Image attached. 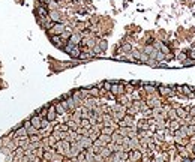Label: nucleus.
Listing matches in <instances>:
<instances>
[{
  "mask_svg": "<svg viewBox=\"0 0 195 162\" xmlns=\"http://www.w3.org/2000/svg\"><path fill=\"white\" fill-rule=\"evenodd\" d=\"M38 2H41V3H48L50 0H38Z\"/></svg>",
  "mask_w": 195,
  "mask_h": 162,
  "instance_id": "f704fd0d",
  "label": "nucleus"
},
{
  "mask_svg": "<svg viewBox=\"0 0 195 162\" xmlns=\"http://www.w3.org/2000/svg\"><path fill=\"white\" fill-rule=\"evenodd\" d=\"M180 92H183V93L188 95V96H192V95H194V93H191V87H188V86H183Z\"/></svg>",
  "mask_w": 195,
  "mask_h": 162,
  "instance_id": "4be33fe9",
  "label": "nucleus"
},
{
  "mask_svg": "<svg viewBox=\"0 0 195 162\" xmlns=\"http://www.w3.org/2000/svg\"><path fill=\"white\" fill-rule=\"evenodd\" d=\"M189 56H191V57H192V59L195 60V50H192V51H191V54H189Z\"/></svg>",
  "mask_w": 195,
  "mask_h": 162,
  "instance_id": "72a5a7b5",
  "label": "nucleus"
},
{
  "mask_svg": "<svg viewBox=\"0 0 195 162\" xmlns=\"http://www.w3.org/2000/svg\"><path fill=\"white\" fill-rule=\"evenodd\" d=\"M51 42L54 44L56 47H59V48H63V45H62V38H60V35H51Z\"/></svg>",
  "mask_w": 195,
  "mask_h": 162,
  "instance_id": "6e6552de",
  "label": "nucleus"
},
{
  "mask_svg": "<svg viewBox=\"0 0 195 162\" xmlns=\"http://www.w3.org/2000/svg\"><path fill=\"white\" fill-rule=\"evenodd\" d=\"M80 126L86 128V129H90L92 128V123H90V120H89V119H81L80 120Z\"/></svg>",
  "mask_w": 195,
  "mask_h": 162,
  "instance_id": "2eb2a0df",
  "label": "nucleus"
},
{
  "mask_svg": "<svg viewBox=\"0 0 195 162\" xmlns=\"http://www.w3.org/2000/svg\"><path fill=\"white\" fill-rule=\"evenodd\" d=\"M102 87L105 89V92H110V89H111V83L105 81V83H102Z\"/></svg>",
  "mask_w": 195,
  "mask_h": 162,
  "instance_id": "5701e85b",
  "label": "nucleus"
},
{
  "mask_svg": "<svg viewBox=\"0 0 195 162\" xmlns=\"http://www.w3.org/2000/svg\"><path fill=\"white\" fill-rule=\"evenodd\" d=\"M60 131H65V132H68V131H69V126H68V125H60Z\"/></svg>",
  "mask_w": 195,
  "mask_h": 162,
  "instance_id": "2f4dec72",
  "label": "nucleus"
},
{
  "mask_svg": "<svg viewBox=\"0 0 195 162\" xmlns=\"http://www.w3.org/2000/svg\"><path fill=\"white\" fill-rule=\"evenodd\" d=\"M113 126H110V125H105V128H102V131H101V132L102 134H107V135H111L113 134Z\"/></svg>",
  "mask_w": 195,
  "mask_h": 162,
  "instance_id": "a211bd4d",
  "label": "nucleus"
},
{
  "mask_svg": "<svg viewBox=\"0 0 195 162\" xmlns=\"http://www.w3.org/2000/svg\"><path fill=\"white\" fill-rule=\"evenodd\" d=\"M99 138H101L105 144H108L110 141H111V137H110V135H107V134H102V132H101V135H99Z\"/></svg>",
  "mask_w": 195,
  "mask_h": 162,
  "instance_id": "6ab92c4d",
  "label": "nucleus"
},
{
  "mask_svg": "<svg viewBox=\"0 0 195 162\" xmlns=\"http://www.w3.org/2000/svg\"><path fill=\"white\" fill-rule=\"evenodd\" d=\"M152 51H153V47H149V45H147L146 48H144V53H146V54H149V56L152 54Z\"/></svg>",
  "mask_w": 195,
  "mask_h": 162,
  "instance_id": "bb28decb",
  "label": "nucleus"
},
{
  "mask_svg": "<svg viewBox=\"0 0 195 162\" xmlns=\"http://www.w3.org/2000/svg\"><path fill=\"white\" fill-rule=\"evenodd\" d=\"M99 153L102 155V158H108V156H111V153H113V150L110 149V147H105V146H104V147L101 149V152H99Z\"/></svg>",
  "mask_w": 195,
  "mask_h": 162,
  "instance_id": "f8f14e48",
  "label": "nucleus"
},
{
  "mask_svg": "<svg viewBox=\"0 0 195 162\" xmlns=\"http://www.w3.org/2000/svg\"><path fill=\"white\" fill-rule=\"evenodd\" d=\"M47 119L50 120V122H54L57 119V111H56V105H50L48 107V111H47Z\"/></svg>",
  "mask_w": 195,
  "mask_h": 162,
  "instance_id": "f03ea898",
  "label": "nucleus"
},
{
  "mask_svg": "<svg viewBox=\"0 0 195 162\" xmlns=\"http://www.w3.org/2000/svg\"><path fill=\"white\" fill-rule=\"evenodd\" d=\"M171 129H174V131L180 129V125H179L177 122H173V123H171Z\"/></svg>",
  "mask_w": 195,
  "mask_h": 162,
  "instance_id": "cd10ccee",
  "label": "nucleus"
},
{
  "mask_svg": "<svg viewBox=\"0 0 195 162\" xmlns=\"http://www.w3.org/2000/svg\"><path fill=\"white\" fill-rule=\"evenodd\" d=\"M14 135L15 137H27L29 135V132H27V128L26 126H23V125H21V126H18V128H15V132H14Z\"/></svg>",
  "mask_w": 195,
  "mask_h": 162,
  "instance_id": "20e7f679",
  "label": "nucleus"
},
{
  "mask_svg": "<svg viewBox=\"0 0 195 162\" xmlns=\"http://www.w3.org/2000/svg\"><path fill=\"white\" fill-rule=\"evenodd\" d=\"M159 93H161L162 96H170V95H174V92H173V90H171V89L168 87V86H161V87H159Z\"/></svg>",
  "mask_w": 195,
  "mask_h": 162,
  "instance_id": "0eeeda50",
  "label": "nucleus"
},
{
  "mask_svg": "<svg viewBox=\"0 0 195 162\" xmlns=\"http://www.w3.org/2000/svg\"><path fill=\"white\" fill-rule=\"evenodd\" d=\"M195 63V60L194 59H188V60H183V65L188 66V65H194Z\"/></svg>",
  "mask_w": 195,
  "mask_h": 162,
  "instance_id": "a878e982",
  "label": "nucleus"
},
{
  "mask_svg": "<svg viewBox=\"0 0 195 162\" xmlns=\"http://www.w3.org/2000/svg\"><path fill=\"white\" fill-rule=\"evenodd\" d=\"M129 159H132V161L141 159V153H140V152H137V150H131V153H129Z\"/></svg>",
  "mask_w": 195,
  "mask_h": 162,
  "instance_id": "4468645a",
  "label": "nucleus"
},
{
  "mask_svg": "<svg viewBox=\"0 0 195 162\" xmlns=\"http://www.w3.org/2000/svg\"><path fill=\"white\" fill-rule=\"evenodd\" d=\"M89 95H92V96H95V98L99 96V89H98V87H92L90 90H89Z\"/></svg>",
  "mask_w": 195,
  "mask_h": 162,
  "instance_id": "412c9836",
  "label": "nucleus"
},
{
  "mask_svg": "<svg viewBox=\"0 0 195 162\" xmlns=\"http://www.w3.org/2000/svg\"><path fill=\"white\" fill-rule=\"evenodd\" d=\"M39 140H41V137H39L38 134H36V135H32V137L29 138V141H30V143H36V141H39Z\"/></svg>",
  "mask_w": 195,
  "mask_h": 162,
  "instance_id": "b1692460",
  "label": "nucleus"
},
{
  "mask_svg": "<svg viewBox=\"0 0 195 162\" xmlns=\"http://www.w3.org/2000/svg\"><path fill=\"white\" fill-rule=\"evenodd\" d=\"M110 92H111L113 95H120V93H123V92H125L123 83H119V84H111V89H110Z\"/></svg>",
  "mask_w": 195,
  "mask_h": 162,
  "instance_id": "7ed1b4c3",
  "label": "nucleus"
},
{
  "mask_svg": "<svg viewBox=\"0 0 195 162\" xmlns=\"http://www.w3.org/2000/svg\"><path fill=\"white\" fill-rule=\"evenodd\" d=\"M81 39H83L81 33H72L71 38H69V42L74 44V45H78V44H81Z\"/></svg>",
  "mask_w": 195,
  "mask_h": 162,
  "instance_id": "423d86ee",
  "label": "nucleus"
},
{
  "mask_svg": "<svg viewBox=\"0 0 195 162\" xmlns=\"http://www.w3.org/2000/svg\"><path fill=\"white\" fill-rule=\"evenodd\" d=\"M113 117L116 122H119V120H122L125 117V114H123V111H116V113H113Z\"/></svg>",
  "mask_w": 195,
  "mask_h": 162,
  "instance_id": "f3484780",
  "label": "nucleus"
},
{
  "mask_svg": "<svg viewBox=\"0 0 195 162\" xmlns=\"http://www.w3.org/2000/svg\"><path fill=\"white\" fill-rule=\"evenodd\" d=\"M65 32V24L63 23H54V26L50 29V35H62Z\"/></svg>",
  "mask_w": 195,
  "mask_h": 162,
  "instance_id": "f257e3e1",
  "label": "nucleus"
},
{
  "mask_svg": "<svg viewBox=\"0 0 195 162\" xmlns=\"http://www.w3.org/2000/svg\"><path fill=\"white\" fill-rule=\"evenodd\" d=\"M122 50H123V51H131V45H128V44L123 45V47H122Z\"/></svg>",
  "mask_w": 195,
  "mask_h": 162,
  "instance_id": "473e14b6",
  "label": "nucleus"
},
{
  "mask_svg": "<svg viewBox=\"0 0 195 162\" xmlns=\"http://www.w3.org/2000/svg\"><path fill=\"white\" fill-rule=\"evenodd\" d=\"M54 105H56V111H57V114H59V116H65V114H66V108L62 105V102H56Z\"/></svg>",
  "mask_w": 195,
  "mask_h": 162,
  "instance_id": "9d476101",
  "label": "nucleus"
},
{
  "mask_svg": "<svg viewBox=\"0 0 195 162\" xmlns=\"http://www.w3.org/2000/svg\"><path fill=\"white\" fill-rule=\"evenodd\" d=\"M99 47H101V50L104 51V50H107V42L105 41H99V44H98Z\"/></svg>",
  "mask_w": 195,
  "mask_h": 162,
  "instance_id": "393cba45",
  "label": "nucleus"
},
{
  "mask_svg": "<svg viewBox=\"0 0 195 162\" xmlns=\"http://www.w3.org/2000/svg\"><path fill=\"white\" fill-rule=\"evenodd\" d=\"M191 114H192V116H195V108H192V110H191Z\"/></svg>",
  "mask_w": 195,
  "mask_h": 162,
  "instance_id": "c9c22d12",
  "label": "nucleus"
},
{
  "mask_svg": "<svg viewBox=\"0 0 195 162\" xmlns=\"http://www.w3.org/2000/svg\"><path fill=\"white\" fill-rule=\"evenodd\" d=\"M48 17L53 20L54 23H60V15H59V12H56V11H53V12H50L48 14Z\"/></svg>",
  "mask_w": 195,
  "mask_h": 162,
  "instance_id": "ddd939ff",
  "label": "nucleus"
},
{
  "mask_svg": "<svg viewBox=\"0 0 195 162\" xmlns=\"http://www.w3.org/2000/svg\"><path fill=\"white\" fill-rule=\"evenodd\" d=\"M176 113H177V116L179 117H186V111H185V110H183V108H180V107H179V108H176Z\"/></svg>",
  "mask_w": 195,
  "mask_h": 162,
  "instance_id": "aec40b11",
  "label": "nucleus"
},
{
  "mask_svg": "<svg viewBox=\"0 0 195 162\" xmlns=\"http://www.w3.org/2000/svg\"><path fill=\"white\" fill-rule=\"evenodd\" d=\"M23 126H26V128H27V129H29V128L32 126V122H30V120H29V119H27V120H24V122H23Z\"/></svg>",
  "mask_w": 195,
  "mask_h": 162,
  "instance_id": "c756f323",
  "label": "nucleus"
},
{
  "mask_svg": "<svg viewBox=\"0 0 195 162\" xmlns=\"http://www.w3.org/2000/svg\"><path fill=\"white\" fill-rule=\"evenodd\" d=\"M69 54H71V57H74V59H78L80 54H81V50L78 48V45H74V48L69 51Z\"/></svg>",
  "mask_w": 195,
  "mask_h": 162,
  "instance_id": "9b49d317",
  "label": "nucleus"
},
{
  "mask_svg": "<svg viewBox=\"0 0 195 162\" xmlns=\"http://www.w3.org/2000/svg\"><path fill=\"white\" fill-rule=\"evenodd\" d=\"M68 126H69V129H71V131H77V129H78V126H80V123L75 122V120H71V122H68Z\"/></svg>",
  "mask_w": 195,
  "mask_h": 162,
  "instance_id": "dca6fc26",
  "label": "nucleus"
},
{
  "mask_svg": "<svg viewBox=\"0 0 195 162\" xmlns=\"http://www.w3.org/2000/svg\"><path fill=\"white\" fill-rule=\"evenodd\" d=\"M35 14L38 15L39 18H45V17H48V11H47V8L45 6H38L35 9Z\"/></svg>",
  "mask_w": 195,
  "mask_h": 162,
  "instance_id": "39448f33",
  "label": "nucleus"
},
{
  "mask_svg": "<svg viewBox=\"0 0 195 162\" xmlns=\"http://www.w3.org/2000/svg\"><path fill=\"white\" fill-rule=\"evenodd\" d=\"M177 57H179V60H182V62H183V60H186V54H185V53H180Z\"/></svg>",
  "mask_w": 195,
  "mask_h": 162,
  "instance_id": "7c9ffc66",
  "label": "nucleus"
},
{
  "mask_svg": "<svg viewBox=\"0 0 195 162\" xmlns=\"http://www.w3.org/2000/svg\"><path fill=\"white\" fill-rule=\"evenodd\" d=\"M30 122H32V126L41 129V122H42V117L41 116H33V117L30 119Z\"/></svg>",
  "mask_w": 195,
  "mask_h": 162,
  "instance_id": "1a4fd4ad",
  "label": "nucleus"
},
{
  "mask_svg": "<svg viewBox=\"0 0 195 162\" xmlns=\"http://www.w3.org/2000/svg\"><path fill=\"white\" fill-rule=\"evenodd\" d=\"M149 107H159V101H150Z\"/></svg>",
  "mask_w": 195,
  "mask_h": 162,
  "instance_id": "c85d7f7f",
  "label": "nucleus"
}]
</instances>
